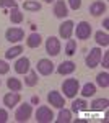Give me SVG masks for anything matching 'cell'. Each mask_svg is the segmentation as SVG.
<instances>
[{
  "label": "cell",
  "instance_id": "6da1fadb",
  "mask_svg": "<svg viewBox=\"0 0 109 123\" xmlns=\"http://www.w3.org/2000/svg\"><path fill=\"white\" fill-rule=\"evenodd\" d=\"M62 92H64V97L67 98H75L77 94L80 92V82H78V79H65L64 82H62Z\"/></svg>",
  "mask_w": 109,
  "mask_h": 123
},
{
  "label": "cell",
  "instance_id": "7a4b0ae2",
  "mask_svg": "<svg viewBox=\"0 0 109 123\" xmlns=\"http://www.w3.org/2000/svg\"><path fill=\"white\" fill-rule=\"evenodd\" d=\"M101 57H103V51H101L99 48H93V49H90L88 56H86V59H85L86 67H88V69H94V67H98V66H99V62H101Z\"/></svg>",
  "mask_w": 109,
  "mask_h": 123
},
{
  "label": "cell",
  "instance_id": "3957f363",
  "mask_svg": "<svg viewBox=\"0 0 109 123\" xmlns=\"http://www.w3.org/2000/svg\"><path fill=\"white\" fill-rule=\"evenodd\" d=\"M31 115H33V107H31V104H23L16 108V112H15V120L20 122V123H25L31 118Z\"/></svg>",
  "mask_w": 109,
  "mask_h": 123
},
{
  "label": "cell",
  "instance_id": "277c9868",
  "mask_svg": "<svg viewBox=\"0 0 109 123\" xmlns=\"http://www.w3.org/2000/svg\"><path fill=\"white\" fill-rule=\"evenodd\" d=\"M73 33L77 35V38L78 39H88L91 36V33H93V30H91V25L88 21H80V23H77V26L73 28Z\"/></svg>",
  "mask_w": 109,
  "mask_h": 123
},
{
  "label": "cell",
  "instance_id": "5b68a950",
  "mask_svg": "<svg viewBox=\"0 0 109 123\" xmlns=\"http://www.w3.org/2000/svg\"><path fill=\"white\" fill-rule=\"evenodd\" d=\"M60 49H62V46H60V41H59L57 36H49V38L46 39V53L49 56H52V57L59 56Z\"/></svg>",
  "mask_w": 109,
  "mask_h": 123
},
{
  "label": "cell",
  "instance_id": "8992f818",
  "mask_svg": "<svg viewBox=\"0 0 109 123\" xmlns=\"http://www.w3.org/2000/svg\"><path fill=\"white\" fill-rule=\"evenodd\" d=\"M36 122L37 123H51L52 120H54V112L49 108V107H46V105H42V107H39L36 110Z\"/></svg>",
  "mask_w": 109,
  "mask_h": 123
},
{
  "label": "cell",
  "instance_id": "52a82bcc",
  "mask_svg": "<svg viewBox=\"0 0 109 123\" xmlns=\"http://www.w3.org/2000/svg\"><path fill=\"white\" fill-rule=\"evenodd\" d=\"M37 72L41 74V76H51L52 72H54V62L51 61V59H46V57H42V59H39L37 61Z\"/></svg>",
  "mask_w": 109,
  "mask_h": 123
},
{
  "label": "cell",
  "instance_id": "ba28073f",
  "mask_svg": "<svg viewBox=\"0 0 109 123\" xmlns=\"http://www.w3.org/2000/svg\"><path fill=\"white\" fill-rule=\"evenodd\" d=\"M47 102H49V105H52V107H55V108H64L65 98H64V95L60 94V92L51 90V92L47 94Z\"/></svg>",
  "mask_w": 109,
  "mask_h": 123
},
{
  "label": "cell",
  "instance_id": "9c48e42d",
  "mask_svg": "<svg viewBox=\"0 0 109 123\" xmlns=\"http://www.w3.org/2000/svg\"><path fill=\"white\" fill-rule=\"evenodd\" d=\"M73 28H75V23L72 20H65L64 23H60V26H59V36L64 39H70L73 35Z\"/></svg>",
  "mask_w": 109,
  "mask_h": 123
},
{
  "label": "cell",
  "instance_id": "30bf717a",
  "mask_svg": "<svg viewBox=\"0 0 109 123\" xmlns=\"http://www.w3.org/2000/svg\"><path fill=\"white\" fill-rule=\"evenodd\" d=\"M13 69H15L16 74H23V76H25L28 71L31 69V62H29V59H28L26 56H21V57L16 59V62H15Z\"/></svg>",
  "mask_w": 109,
  "mask_h": 123
},
{
  "label": "cell",
  "instance_id": "8fae6325",
  "mask_svg": "<svg viewBox=\"0 0 109 123\" xmlns=\"http://www.w3.org/2000/svg\"><path fill=\"white\" fill-rule=\"evenodd\" d=\"M5 38H7V41H10V43H18V41H21V39L25 38V30L8 28L5 31Z\"/></svg>",
  "mask_w": 109,
  "mask_h": 123
},
{
  "label": "cell",
  "instance_id": "7c38bea8",
  "mask_svg": "<svg viewBox=\"0 0 109 123\" xmlns=\"http://www.w3.org/2000/svg\"><path fill=\"white\" fill-rule=\"evenodd\" d=\"M75 71H77V64L73 61H64V62H60L59 67H57V72L60 76H70Z\"/></svg>",
  "mask_w": 109,
  "mask_h": 123
},
{
  "label": "cell",
  "instance_id": "4fadbf2b",
  "mask_svg": "<svg viewBox=\"0 0 109 123\" xmlns=\"http://www.w3.org/2000/svg\"><path fill=\"white\" fill-rule=\"evenodd\" d=\"M20 100H21V95L18 92H8V94L3 97V105L7 107V108H13V107H16L20 104Z\"/></svg>",
  "mask_w": 109,
  "mask_h": 123
},
{
  "label": "cell",
  "instance_id": "5bb4252c",
  "mask_svg": "<svg viewBox=\"0 0 109 123\" xmlns=\"http://www.w3.org/2000/svg\"><path fill=\"white\" fill-rule=\"evenodd\" d=\"M106 10H108V7H106V3L103 0H94L90 5V13L93 17H99L103 13H106Z\"/></svg>",
  "mask_w": 109,
  "mask_h": 123
},
{
  "label": "cell",
  "instance_id": "9a60e30c",
  "mask_svg": "<svg viewBox=\"0 0 109 123\" xmlns=\"http://www.w3.org/2000/svg\"><path fill=\"white\" fill-rule=\"evenodd\" d=\"M54 15L57 18H65L68 15V7L64 0H55L54 3Z\"/></svg>",
  "mask_w": 109,
  "mask_h": 123
},
{
  "label": "cell",
  "instance_id": "2e32d148",
  "mask_svg": "<svg viewBox=\"0 0 109 123\" xmlns=\"http://www.w3.org/2000/svg\"><path fill=\"white\" fill-rule=\"evenodd\" d=\"M42 44V36L39 33H31L28 35V39H26V46L31 48V49H36Z\"/></svg>",
  "mask_w": 109,
  "mask_h": 123
},
{
  "label": "cell",
  "instance_id": "e0dca14e",
  "mask_svg": "<svg viewBox=\"0 0 109 123\" xmlns=\"http://www.w3.org/2000/svg\"><path fill=\"white\" fill-rule=\"evenodd\" d=\"M72 110L73 113H78V112H86L88 110V104H86V100L85 98H77V100H73L72 102Z\"/></svg>",
  "mask_w": 109,
  "mask_h": 123
},
{
  "label": "cell",
  "instance_id": "ac0fdd59",
  "mask_svg": "<svg viewBox=\"0 0 109 123\" xmlns=\"http://www.w3.org/2000/svg\"><path fill=\"white\" fill-rule=\"evenodd\" d=\"M108 105H109L108 98H96L91 104V110L93 112H103V110H108Z\"/></svg>",
  "mask_w": 109,
  "mask_h": 123
},
{
  "label": "cell",
  "instance_id": "d6986e66",
  "mask_svg": "<svg viewBox=\"0 0 109 123\" xmlns=\"http://www.w3.org/2000/svg\"><path fill=\"white\" fill-rule=\"evenodd\" d=\"M37 80H39V77H37L36 71H31V69H29L26 74H25V85H28V87L37 85Z\"/></svg>",
  "mask_w": 109,
  "mask_h": 123
},
{
  "label": "cell",
  "instance_id": "ffe728a7",
  "mask_svg": "<svg viewBox=\"0 0 109 123\" xmlns=\"http://www.w3.org/2000/svg\"><path fill=\"white\" fill-rule=\"evenodd\" d=\"M94 39H96V43H98L99 46H104V48L109 46V35L106 31H103V30H99V31L94 33Z\"/></svg>",
  "mask_w": 109,
  "mask_h": 123
},
{
  "label": "cell",
  "instance_id": "44dd1931",
  "mask_svg": "<svg viewBox=\"0 0 109 123\" xmlns=\"http://www.w3.org/2000/svg\"><path fill=\"white\" fill-rule=\"evenodd\" d=\"M60 112L57 115V122L59 123H70L72 122V110H68V108H59Z\"/></svg>",
  "mask_w": 109,
  "mask_h": 123
},
{
  "label": "cell",
  "instance_id": "7402d4cb",
  "mask_svg": "<svg viewBox=\"0 0 109 123\" xmlns=\"http://www.w3.org/2000/svg\"><path fill=\"white\" fill-rule=\"evenodd\" d=\"M80 94H82L83 98H88V97H93V95L96 94V85L91 84V82H86V84L82 87V90H80Z\"/></svg>",
  "mask_w": 109,
  "mask_h": 123
},
{
  "label": "cell",
  "instance_id": "603a6c76",
  "mask_svg": "<svg viewBox=\"0 0 109 123\" xmlns=\"http://www.w3.org/2000/svg\"><path fill=\"white\" fill-rule=\"evenodd\" d=\"M7 87L10 90H13V92H20L23 89V82L20 79H16V77H8L7 79Z\"/></svg>",
  "mask_w": 109,
  "mask_h": 123
},
{
  "label": "cell",
  "instance_id": "cb8c5ba5",
  "mask_svg": "<svg viewBox=\"0 0 109 123\" xmlns=\"http://www.w3.org/2000/svg\"><path fill=\"white\" fill-rule=\"evenodd\" d=\"M96 84L103 87V89H108L109 87V74L108 71H104V72H99L98 76H96Z\"/></svg>",
  "mask_w": 109,
  "mask_h": 123
},
{
  "label": "cell",
  "instance_id": "d4e9b609",
  "mask_svg": "<svg viewBox=\"0 0 109 123\" xmlns=\"http://www.w3.org/2000/svg\"><path fill=\"white\" fill-rule=\"evenodd\" d=\"M23 20H25V15L18 10V7H16V8H11V12H10V21H11V23L18 25Z\"/></svg>",
  "mask_w": 109,
  "mask_h": 123
},
{
  "label": "cell",
  "instance_id": "484cf974",
  "mask_svg": "<svg viewBox=\"0 0 109 123\" xmlns=\"http://www.w3.org/2000/svg\"><path fill=\"white\" fill-rule=\"evenodd\" d=\"M21 53H23V46L16 44V46H13V48H10V49H7L5 57H7V59H15V57H18Z\"/></svg>",
  "mask_w": 109,
  "mask_h": 123
},
{
  "label": "cell",
  "instance_id": "4316f807",
  "mask_svg": "<svg viewBox=\"0 0 109 123\" xmlns=\"http://www.w3.org/2000/svg\"><path fill=\"white\" fill-rule=\"evenodd\" d=\"M23 8L28 10V12H39L41 3L36 2V0H26V2H23Z\"/></svg>",
  "mask_w": 109,
  "mask_h": 123
},
{
  "label": "cell",
  "instance_id": "83f0119b",
  "mask_svg": "<svg viewBox=\"0 0 109 123\" xmlns=\"http://www.w3.org/2000/svg\"><path fill=\"white\" fill-rule=\"evenodd\" d=\"M77 53V41L75 39H68L65 44V54L67 56H73Z\"/></svg>",
  "mask_w": 109,
  "mask_h": 123
},
{
  "label": "cell",
  "instance_id": "f1b7e54d",
  "mask_svg": "<svg viewBox=\"0 0 109 123\" xmlns=\"http://www.w3.org/2000/svg\"><path fill=\"white\" fill-rule=\"evenodd\" d=\"M16 0H0V8H16Z\"/></svg>",
  "mask_w": 109,
  "mask_h": 123
},
{
  "label": "cell",
  "instance_id": "f546056e",
  "mask_svg": "<svg viewBox=\"0 0 109 123\" xmlns=\"http://www.w3.org/2000/svg\"><path fill=\"white\" fill-rule=\"evenodd\" d=\"M67 2H68L67 7H70L73 12H77V10L82 8V0H67Z\"/></svg>",
  "mask_w": 109,
  "mask_h": 123
},
{
  "label": "cell",
  "instance_id": "4dcf8cb0",
  "mask_svg": "<svg viewBox=\"0 0 109 123\" xmlns=\"http://www.w3.org/2000/svg\"><path fill=\"white\" fill-rule=\"evenodd\" d=\"M10 71V66L7 61H3V59H0V76H5V74H8Z\"/></svg>",
  "mask_w": 109,
  "mask_h": 123
},
{
  "label": "cell",
  "instance_id": "1f68e13d",
  "mask_svg": "<svg viewBox=\"0 0 109 123\" xmlns=\"http://www.w3.org/2000/svg\"><path fill=\"white\" fill-rule=\"evenodd\" d=\"M8 122V112L5 108H0V123H7Z\"/></svg>",
  "mask_w": 109,
  "mask_h": 123
},
{
  "label": "cell",
  "instance_id": "d6a6232c",
  "mask_svg": "<svg viewBox=\"0 0 109 123\" xmlns=\"http://www.w3.org/2000/svg\"><path fill=\"white\" fill-rule=\"evenodd\" d=\"M101 59H103V67L108 69L109 67V51H106L104 53V57H101Z\"/></svg>",
  "mask_w": 109,
  "mask_h": 123
},
{
  "label": "cell",
  "instance_id": "836d02e7",
  "mask_svg": "<svg viewBox=\"0 0 109 123\" xmlns=\"http://www.w3.org/2000/svg\"><path fill=\"white\" fill-rule=\"evenodd\" d=\"M103 28H104V30L109 28V18H108V17H106V18H104V21H103Z\"/></svg>",
  "mask_w": 109,
  "mask_h": 123
},
{
  "label": "cell",
  "instance_id": "e575fe53",
  "mask_svg": "<svg viewBox=\"0 0 109 123\" xmlns=\"http://www.w3.org/2000/svg\"><path fill=\"white\" fill-rule=\"evenodd\" d=\"M31 104H33V105L39 104V97H37V95H34V97H33V98H31Z\"/></svg>",
  "mask_w": 109,
  "mask_h": 123
},
{
  "label": "cell",
  "instance_id": "d590c367",
  "mask_svg": "<svg viewBox=\"0 0 109 123\" xmlns=\"http://www.w3.org/2000/svg\"><path fill=\"white\" fill-rule=\"evenodd\" d=\"M88 122V120H83V118H77V120H75V123H86Z\"/></svg>",
  "mask_w": 109,
  "mask_h": 123
},
{
  "label": "cell",
  "instance_id": "8d00e7d4",
  "mask_svg": "<svg viewBox=\"0 0 109 123\" xmlns=\"http://www.w3.org/2000/svg\"><path fill=\"white\" fill-rule=\"evenodd\" d=\"M46 3H52V2H55V0H44Z\"/></svg>",
  "mask_w": 109,
  "mask_h": 123
},
{
  "label": "cell",
  "instance_id": "74e56055",
  "mask_svg": "<svg viewBox=\"0 0 109 123\" xmlns=\"http://www.w3.org/2000/svg\"><path fill=\"white\" fill-rule=\"evenodd\" d=\"M0 85H2V80H0Z\"/></svg>",
  "mask_w": 109,
  "mask_h": 123
}]
</instances>
